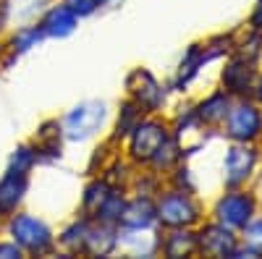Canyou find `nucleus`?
<instances>
[{
    "label": "nucleus",
    "instance_id": "nucleus-1",
    "mask_svg": "<svg viewBox=\"0 0 262 259\" xmlns=\"http://www.w3.org/2000/svg\"><path fill=\"white\" fill-rule=\"evenodd\" d=\"M155 215L168 228H189L200 220V207L189 197V191H168L160 197Z\"/></svg>",
    "mask_w": 262,
    "mask_h": 259
},
{
    "label": "nucleus",
    "instance_id": "nucleus-5",
    "mask_svg": "<svg viewBox=\"0 0 262 259\" xmlns=\"http://www.w3.org/2000/svg\"><path fill=\"white\" fill-rule=\"evenodd\" d=\"M257 165V149L247 147V142H236L223 160V181L231 189H238L242 183H247L254 173Z\"/></svg>",
    "mask_w": 262,
    "mask_h": 259
},
{
    "label": "nucleus",
    "instance_id": "nucleus-13",
    "mask_svg": "<svg viewBox=\"0 0 262 259\" xmlns=\"http://www.w3.org/2000/svg\"><path fill=\"white\" fill-rule=\"evenodd\" d=\"M121 220L126 228L131 230H147L152 225V220H155V209H152V204L144 199H137L131 207H123V215H121Z\"/></svg>",
    "mask_w": 262,
    "mask_h": 259
},
{
    "label": "nucleus",
    "instance_id": "nucleus-3",
    "mask_svg": "<svg viewBox=\"0 0 262 259\" xmlns=\"http://www.w3.org/2000/svg\"><path fill=\"white\" fill-rule=\"evenodd\" d=\"M257 209V202L249 191H228L226 197L215 204V223L226 228H244Z\"/></svg>",
    "mask_w": 262,
    "mask_h": 259
},
{
    "label": "nucleus",
    "instance_id": "nucleus-16",
    "mask_svg": "<svg viewBox=\"0 0 262 259\" xmlns=\"http://www.w3.org/2000/svg\"><path fill=\"white\" fill-rule=\"evenodd\" d=\"M66 6H69L76 16H90L100 3H97V0H69V3H66Z\"/></svg>",
    "mask_w": 262,
    "mask_h": 259
},
{
    "label": "nucleus",
    "instance_id": "nucleus-2",
    "mask_svg": "<svg viewBox=\"0 0 262 259\" xmlns=\"http://www.w3.org/2000/svg\"><path fill=\"white\" fill-rule=\"evenodd\" d=\"M226 134L233 142H254L262 134V113L254 102H236L226 115Z\"/></svg>",
    "mask_w": 262,
    "mask_h": 259
},
{
    "label": "nucleus",
    "instance_id": "nucleus-10",
    "mask_svg": "<svg viewBox=\"0 0 262 259\" xmlns=\"http://www.w3.org/2000/svg\"><path fill=\"white\" fill-rule=\"evenodd\" d=\"M252 76H254L252 60L238 58L223 71V84H226V89L233 92V95H247L252 89Z\"/></svg>",
    "mask_w": 262,
    "mask_h": 259
},
{
    "label": "nucleus",
    "instance_id": "nucleus-8",
    "mask_svg": "<svg viewBox=\"0 0 262 259\" xmlns=\"http://www.w3.org/2000/svg\"><path fill=\"white\" fill-rule=\"evenodd\" d=\"M202 249L207 254H215V256H231L233 249H236V239L231 236V228L221 225V223H215L210 225L205 233H202V239H200Z\"/></svg>",
    "mask_w": 262,
    "mask_h": 259
},
{
    "label": "nucleus",
    "instance_id": "nucleus-6",
    "mask_svg": "<svg viewBox=\"0 0 262 259\" xmlns=\"http://www.w3.org/2000/svg\"><path fill=\"white\" fill-rule=\"evenodd\" d=\"M102 121H105V105L102 102H84L66 115L63 128H66V136L69 139L81 142L86 136H92L102 126Z\"/></svg>",
    "mask_w": 262,
    "mask_h": 259
},
{
    "label": "nucleus",
    "instance_id": "nucleus-7",
    "mask_svg": "<svg viewBox=\"0 0 262 259\" xmlns=\"http://www.w3.org/2000/svg\"><path fill=\"white\" fill-rule=\"evenodd\" d=\"M168 142V128L158 121L137 123V128L131 131V155L137 160H152L160 147Z\"/></svg>",
    "mask_w": 262,
    "mask_h": 259
},
{
    "label": "nucleus",
    "instance_id": "nucleus-17",
    "mask_svg": "<svg viewBox=\"0 0 262 259\" xmlns=\"http://www.w3.org/2000/svg\"><path fill=\"white\" fill-rule=\"evenodd\" d=\"M252 27L254 29H262V0H257V8L252 13Z\"/></svg>",
    "mask_w": 262,
    "mask_h": 259
},
{
    "label": "nucleus",
    "instance_id": "nucleus-11",
    "mask_svg": "<svg viewBox=\"0 0 262 259\" xmlns=\"http://www.w3.org/2000/svg\"><path fill=\"white\" fill-rule=\"evenodd\" d=\"M228 110H231L228 95L226 92H215L205 102H200V107H196L194 115L200 118V121H205V123H221V121H226Z\"/></svg>",
    "mask_w": 262,
    "mask_h": 259
},
{
    "label": "nucleus",
    "instance_id": "nucleus-12",
    "mask_svg": "<svg viewBox=\"0 0 262 259\" xmlns=\"http://www.w3.org/2000/svg\"><path fill=\"white\" fill-rule=\"evenodd\" d=\"M27 189V181H24V173H16L11 170L8 176L0 181V209L11 212L18 202H21V194Z\"/></svg>",
    "mask_w": 262,
    "mask_h": 259
},
{
    "label": "nucleus",
    "instance_id": "nucleus-14",
    "mask_svg": "<svg viewBox=\"0 0 262 259\" xmlns=\"http://www.w3.org/2000/svg\"><path fill=\"white\" fill-rule=\"evenodd\" d=\"M165 254L168 256H181V254H191L196 249V239L189 233V230H176V233H170L165 244H163Z\"/></svg>",
    "mask_w": 262,
    "mask_h": 259
},
{
    "label": "nucleus",
    "instance_id": "nucleus-15",
    "mask_svg": "<svg viewBox=\"0 0 262 259\" xmlns=\"http://www.w3.org/2000/svg\"><path fill=\"white\" fill-rule=\"evenodd\" d=\"M244 244L254 254H262V220H249L244 225Z\"/></svg>",
    "mask_w": 262,
    "mask_h": 259
},
{
    "label": "nucleus",
    "instance_id": "nucleus-20",
    "mask_svg": "<svg viewBox=\"0 0 262 259\" xmlns=\"http://www.w3.org/2000/svg\"><path fill=\"white\" fill-rule=\"evenodd\" d=\"M97 3H100V6H102V3H111V0H97Z\"/></svg>",
    "mask_w": 262,
    "mask_h": 259
},
{
    "label": "nucleus",
    "instance_id": "nucleus-4",
    "mask_svg": "<svg viewBox=\"0 0 262 259\" xmlns=\"http://www.w3.org/2000/svg\"><path fill=\"white\" fill-rule=\"evenodd\" d=\"M11 236H13V244H18L21 249L27 251H48L53 249V233L50 228L32 218V215H16V218L11 220Z\"/></svg>",
    "mask_w": 262,
    "mask_h": 259
},
{
    "label": "nucleus",
    "instance_id": "nucleus-18",
    "mask_svg": "<svg viewBox=\"0 0 262 259\" xmlns=\"http://www.w3.org/2000/svg\"><path fill=\"white\" fill-rule=\"evenodd\" d=\"M0 254L3 256H18V246H0Z\"/></svg>",
    "mask_w": 262,
    "mask_h": 259
},
{
    "label": "nucleus",
    "instance_id": "nucleus-9",
    "mask_svg": "<svg viewBox=\"0 0 262 259\" xmlns=\"http://www.w3.org/2000/svg\"><path fill=\"white\" fill-rule=\"evenodd\" d=\"M76 13L69 8V6H55L48 11V16L42 18V32L50 34V37H69L76 27Z\"/></svg>",
    "mask_w": 262,
    "mask_h": 259
},
{
    "label": "nucleus",
    "instance_id": "nucleus-19",
    "mask_svg": "<svg viewBox=\"0 0 262 259\" xmlns=\"http://www.w3.org/2000/svg\"><path fill=\"white\" fill-rule=\"evenodd\" d=\"M254 95H257V102L262 105V79H259V84L254 86Z\"/></svg>",
    "mask_w": 262,
    "mask_h": 259
}]
</instances>
